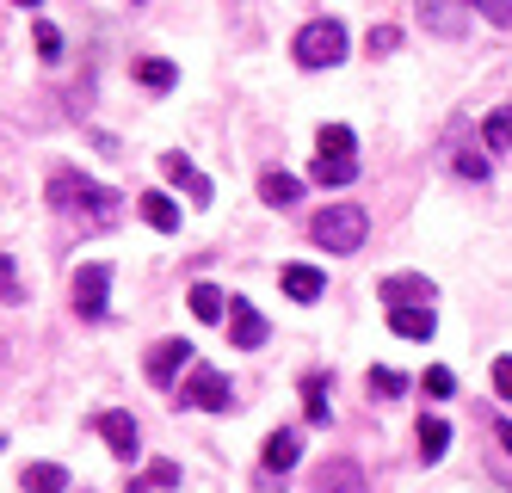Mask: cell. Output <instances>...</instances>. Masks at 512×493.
I'll list each match as a JSON object with an SVG mask.
<instances>
[{
  "label": "cell",
  "instance_id": "1",
  "mask_svg": "<svg viewBox=\"0 0 512 493\" xmlns=\"http://www.w3.org/2000/svg\"><path fill=\"white\" fill-rule=\"evenodd\" d=\"M44 198H50V210H62V216H93V222H112V210H118V192H105V185H93V179L75 173V167H56L50 185H44Z\"/></svg>",
  "mask_w": 512,
  "mask_h": 493
},
{
  "label": "cell",
  "instance_id": "2",
  "mask_svg": "<svg viewBox=\"0 0 512 493\" xmlns=\"http://www.w3.org/2000/svg\"><path fill=\"white\" fill-rule=\"evenodd\" d=\"M309 235H315V247H327V253H358L364 235H371V216H364L358 204H327V210L309 222Z\"/></svg>",
  "mask_w": 512,
  "mask_h": 493
},
{
  "label": "cell",
  "instance_id": "3",
  "mask_svg": "<svg viewBox=\"0 0 512 493\" xmlns=\"http://www.w3.org/2000/svg\"><path fill=\"white\" fill-rule=\"evenodd\" d=\"M315 179L321 185H352L358 179V136L346 124H327L315 142Z\"/></svg>",
  "mask_w": 512,
  "mask_h": 493
},
{
  "label": "cell",
  "instance_id": "4",
  "mask_svg": "<svg viewBox=\"0 0 512 493\" xmlns=\"http://www.w3.org/2000/svg\"><path fill=\"white\" fill-rule=\"evenodd\" d=\"M297 62L303 68H334V62H346V25L340 19H309L297 31Z\"/></svg>",
  "mask_w": 512,
  "mask_h": 493
},
{
  "label": "cell",
  "instance_id": "5",
  "mask_svg": "<svg viewBox=\"0 0 512 493\" xmlns=\"http://www.w3.org/2000/svg\"><path fill=\"white\" fill-rule=\"evenodd\" d=\"M75 315L81 321H105V315H112V265H81V272H75Z\"/></svg>",
  "mask_w": 512,
  "mask_h": 493
},
{
  "label": "cell",
  "instance_id": "6",
  "mask_svg": "<svg viewBox=\"0 0 512 493\" xmlns=\"http://www.w3.org/2000/svg\"><path fill=\"white\" fill-rule=\"evenodd\" d=\"M179 407H198V413H223L229 407V376L216 364H192L186 389H179Z\"/></svg>",
  "mask_w": 512,
  "mask_h": 493
},
{
  "label": "cell",
  "instance_id": "7",
  "mask_svg": "<svg viewBox=\"0 0 512 493\" xmlns=\"http://www.w3.org/2000/svg\"><path fill=\"white\" fill-rule=\"evenodd\" d=\"M161 173H167V185H179V192H186V198H192L198 210H204V204L216 198V185H210V179H204V173H198V167H192L186 155H179V148H173V155H161Z\"/></svg>",
  "mask_w": 512,
  "mask_h": 493
},
{
  "label": "cell",
  "instance_id": "8",
  "mask_svg": "<svg viewBox=\"0 0 512 493\" xmlns=\"http://www.w3.org/2000/svg\"><path fill=\"white\" fill-rule=\"evenodd\" d=\"M192 358H198V352L186 346V339H161V346L149 352V364H142V370H149V383H155V389H167V383H173V376L186 370Z\"/></svg>",
  "mask_w": 512,
  "mask_h": 493
},
{
  "label": "cell",
  "instance_id": "9",
  "mask_svg": "<svg viewBox=\"0 0 512 493\" xmlns=\"http://www.w3.org/2000/svg\"><path fill=\"white\" fill-rule=\"evenodd\" d=\"M377 296L389 302V309H414V302H432V278H420V272H395V278L377 284Z\"/></svg>",
  "mask_w": 512,
  "mask_h": 493
},
{
  "label": "cell",
  "instance_id": "10",
  "mask_svg": "<svg viewBox=\"0 0 512 493\" xmlns=\"http://www.w3.org/2000/svg\"><path fill=\"white\" fill-rule=\"evenodd\" d=\"M420 13H426V25L438 31V37H463L469 31V0H420Z\"/></svg>",
  "mask_w": 512,
  "mask_h": 493
},
{
  "label": "cell",
  "instance_id": "11",
  "mask_svg": "<svg viewBox=\"0 0 512 493\" xmlns=\"http://www.w3.org/2000/svg\"><path fill=\"white\" fill-rule=\"evenodd\" d=\"M229 339L241 352H253V346H266V315L253 309V302H229Z\"/></svg>",
  "mask_w": 512,
  "mask_h": 493
},
{
  "label": "cell",
  "instance_id": "12",
  "mask_svg": "<svg viewBox=\"0 0 512 493\" xmlns=\"http://www.w3.org/2000/svg\"><path fill=\"white\" fill-rule=\"evenodd\" d=\"M315 493H371V487H364V469L352 457H334V463L315 475Z\"/></svg>",
  "mask_w": 512,
  "mask_h": 493
},
{
  "label": "cell",
  "instance_id": "13",
  "mask_svg": "<svg viewBox=\"0 0 512 493\" xmlns=\"http://www.w3.org/2000/svg\"><path fill=\"white\" fill-rule=\"evenodd\" d=\"M99 438L112 444L124 463L136 457V420H130V413H99Z\"/></svg>",
  "mask_w": 512,
  "mask_h": 493
},
{
  "label": "cell",
  "instance_id": "14",
  "mask_svg": "<svg viewBox=\"0 0 512 493\" xmlns=\"http://www.w3.org/2000/svg\"><path fill=\"white\" fill-rule=\"evenodd\" d=\"M389 327H395L401 339H432V333H438V315L426 309V302H414V309H389Z\"/></svg>",
  "mask_w": 512,
  "mask_h": 493
},
{
  "label": "cell",
  "instance_id": "15",
  "mask_svg": "<svg viewBox=\"0 0 512 493\" xmlns=\"http://www.w3.org/2000/svg\"><path fill=\"white\" fill-rule=\"evenodd\" d=\"M297 450H303V438H297V432H272V438H266V450H260V463H266L272 475H290V469H297Z\"/></svg>",
  "mask_w": 512,
  "mask_h": 493
},
{
  "label": "cell",
  "instance_id": "16",
  "mask_svg": "<svg viewBox=\"0 0 512 493\" xmlns=\"http://www.w3.org/2000/svg\"><path fill=\"white\" fill-rule=\"evenodd\" d=\"M136 210H142V222H149V229H161V235H173V229H179V204H173L167 192H142V198H136Z\"/></svg>",
  "mask_w": 512,
  "mask_h": 493
},
{
  "label": "cell",
  "instance_id": "17",
  "mask_svg": "<svg viewBox=\"0 0 512 493\" xmlns=\"http://www.w3.org/2000/svg\"><path fill=\"white\" fill-rule=\"evenodd\" d=\"M303 413H309V426L334 420V383H327V376H309L303 383Z\"/></svg>",
  "mask_w": 512,
  "mask_h": 493
},
{
  "label": "cell",
  "instance_id": "18",
  "mask_svg": "<svg viewBox=\"0 0 512 493\" xmlns=\"http://www.w3.org/2000/svg\"><path fill=\"white\" fill-rule=\"evenodd\" d=\"M19 487H25V493H68V469H62V463H31V469L19 475Z\"/></svg>",
  "mask_w": 512,
  "mask_h": 493
},
{
  "label": "cell",
  "instance_id": "19",
  "mask_svg": "<svg viewBox=\"0 0 512 493\" xmlns=\"http://www.w3.org/2000/svg\"><path fill=\"white\" fill-rule=\"evenodd\" d=\"M321 290H327V278L315 272V265H290V272H284V296L290 302H315Z\"/></svg>",
  "mask_w": 512,
  "mask_h": 493
},
{
  "label": "cell",
  "instance_id": "20",
  "mask_svg": "<svg viewBox=\"0 0 512 493\" xmlns=\"http://www.w3.org/2000/svg\"><path fill=\"white\" fill-rule=\"evenodd\" d=\"M136 81L149 87V93H167V87L179 81V68H173L167 56H142V62H136Z\"/></svg>",
  "mask_w": 512,
  "mask_h": 493
},
{
  "label": "cell",
  "instance_id": "21",
  "mask_svg": "<svg viewBox=\"0 0 512 493\" xmlns=\"http://www.w3.org/2000/svg\"><path fill=\"white\" fill-rule=\"evenodd\" d=\"M260 198H266V204H297V198H303V179H290V173H260Z\"/></svg>",
  "mask_w": 512,
  "mask_h": 493
},
{
  "label": "cell",
  "instance_id": "22",
  "mask_svg": "<svg viewBox=\"0 0 512 493\" xmlns=\"http://www.w3.org/2000/svg\"><path fill=\"white\" fill-rule=\"evenodd\" d=\"M414 438H420V457H426V463H438V457L451 450V426H445V420H420Z\"/></svg>",
  "mask_w": 512,
  "mask_h": 493
},
{
  "label": "cell",
  "instance_id": "23",
  "mask_svg": "<svg viewBox=\"0 0 512 493\" xmlns=\"http://www.w3.org/2000/svg\"><path fill=\"white\" fill-rule=\"evenodd\" d=\"M482 142L494 148V155H506V148H512V105L488 111V124H482Z\"/></svg>",
  "mask_w": 512,
  "mask_h": 493
},
{
  "label": "cell",
  "instance_id": "24",
  "mask_svg": "<svg viewBox=\"0 0 512 493\" xmlns=\"http://www.w3.org/2000/svg\"><path fill=\"white\" fill-rule=\"evenodd\" d=\"M192 315L198 321H223V309H229V302H223V290H216V284H192Z\"/></svg>",
  "mask_w": 512,
  "mask_h": 493
},
{
  "label": "cell",
  "instance_id": "25",
  "mask_svg": "<svg viewBox=\"0 0 512 493\" xmlns=\"http://www.w3.org/2000/svg\"><path fill=\"white\" fill-rule=\"evenodd\" d=\"M161 487H179V463H149L130 481V493H161Z\"/></svg>",
  "mask_w": 512,
  "mask_h": 493
},
{
  "label": "cell",
  "instance_id": "26",
  "mask_svg": "<svg viewBox=\"0 0 512 493\" xmlns=\"http://www.w3.org/2000/svg\"><path fill=\"white\" fill-rule=\"evenodd\" d=\"M371 395L401 401V395H408V376H401V370H371Z\"/></svg>",
  "mask_w": 512,
  "mask_h": 493
},
{
  "label": "cell",
  "instance_id": "27",
  "mask_svg": "<svg viewBox=\"0 0 512 493\" xmlns=\"http://www.w3.org/2000/svg\"><path fill=\"white\" fill-rule=\"evenodd\" d=\"M31 37H38V56H44V62H62V31H56L50 19L31 25Z\"/></svg>",
  "mask_w": 512,
  "mask_h": 493
},
{
  "label": "cell",
  "instance_id": "28",
  "mask_svg": "<svg viewBox=\"0 0 512 493\" xmlns=\"http://www.w3.org/2000/svg\"><path fill=\"white\" fill-rule=\"evenodd\" d=\"M364 50H371V56H395V50H401V31H395V25H371Z\"/></svg>",
  "mask_w": 512,
  "mask_h": 493
},
{
  "label": "cell",
  "instance_id": "29",
  "mask_svg": "<svg viewBox=\"0 0 512 493\" xmlns=\"http://www.w3.org/2000/svg\"><path fill=\"white\" fill-rule=\"evenodd\" d=\"M469 7H475V13H482L488 25H500V31L512 25V0H469Z\"/></svg>",
  "mask_w": 512,
  "mask_h": 493
},
{
  "label": "cell",
  "instance_id": "30",
  "mask_svg": "<svg viewBox=\"0 0 512 493\" xmlns=\"http://www.w3.org/2000/svg\"><path fill=\"white\" fill-rule=\"evenodd\" d=\"M451 389H457V376H451L445 364H432V370H426V395H432V401H445Z\"/></svg>",
  "mask_w": 512,
  "mask_h": 493
},
{
  "label": "cell",
  "instance_id": "31",
  "mask_svg": "<svg viewBox=\"0 0 512 493\" xmlns=\"http://www.w3.org/2000/svg\"><path fill=\"white\" fill-rule=\"evenodd\" d=\"M0 296H7V302H19V265H13L7 253H0Z\"/></svg>",
  "mask_w": 512,
  "mask_h": 493
},
{
  "label": "cell",
  "instance_id": "32",
  "mask_svg": "<svg viewBox=\"0 0 512 493\" xmlns=\"http://www.w3.org/2000/svg\"><path fill=\"white\" fill-rule=\"evenodd\" d=\"M457 173H463V179H488V161L475 155V148H463V155H457Z\"/></svg>",
  "mask_w": 512,
  "mask_h": 493
},
{
  "label": "cell",
  "instance_id": "33",
  "mask_svg": "<svg viewBox=\"0 0 512 493\" xmlns=\"http://www.w3.org/2000/svg\"><path fill=\"white\" fill-rule=\"evenodd\" d=\"M494 395L512 401V358H494Z\"/></svg>",
  "mask_w": 512,
  "mask_h": 493
},
{
  "label": "cell",
  "instance_id": "34",
  "mask_svg": "<svg viewBox=\"0 0 512 493\" xmlns=\"http://www.w3.org/2000/svg\"><path fill=\"white\" fill-rule=\"evenodd\" d=\"M494 444L506 450V463H512V420H494Z\"/></svg>",
  "mask_w": 512,
  "mask_h": 493
},
{
  "label": "cell",
  "instance_id": "35",
  "mask_svg": "<svg viewBox=\"0 0 512 493\" xmlns=\"http://www.w3.org/2000/svg\"><path fill=\"white\" fill-rule=\"evenodd\" d=\"M13 7H31V13H38V7H44V0H13Z\"/></svg>",
  "mask_w": 512,
  "mask_h": 493
}]
</instances>
